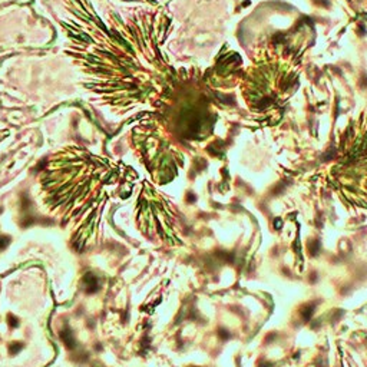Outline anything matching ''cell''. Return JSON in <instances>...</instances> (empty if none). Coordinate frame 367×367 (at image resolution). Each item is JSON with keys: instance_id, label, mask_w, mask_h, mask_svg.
Returning <instances> with one entry per match:
<instances>
[{"instance_id": "6da1fadb", "label": "cell", "mask_w": 367, "mask_h": 367, "mask_svg": "<svg viewBox=\"0 0 367 367\" xmlns=\"http://www.w3.org/2000/svg\"><path fill=\"white\" fill-rule=\"evenodd\" d=\"M83 284H85V288H86V293L87 294H92V293H96L99 290V281H98V277L92 273H87L85 277H83Z\"/></svg>"}, {"instance_id": "5b68a950", "label": "cell", "mask_w": 367, "mask_h": 367, "mask_svg": "<svg viewBox=\"0 0 367 367\" xmlns=\"http://www.w3.org/2000/svg\"><path fill=\"white\" fill-rule=\"evenodd\" d=\"M7 320H9V324H10L12 327H17V325H19V321H17V318H16V317L9 316Z\"/></svg>"}, {"instance_id": "7a4b0ae2", "label": "cell", "mask_w": 367, "mask_h": 367, "mask_svg": "<svg viewBox=\"0 0 367 367\" xmlns=\"http://www.w3.org/2000/svg\"><path fill=\"white\" fill-rule=\"evenodd\" d=\"M60 338L65 341V344L67 345V347H70V348H73L75 347V338H73V334L70 330H67V328H65V330L60 333Z\"/></svg>"}, {"instance_id": "3957f363", "label": "cell", "mask_w": 367, "mask_h": 367, "mask_svg": "<svg viewBox=\"0 0 367 367\" xmlns=\"http://www.w3.org/2000/svg\"><path fill=\"white\" fill-rule=\"evenodd\" d=\"M22 348H23L22 343H13V344L10 345V353H12V354H16V353L19 351V350H22Z\"/></svg>"}, {"instance_id": "277c9868", "label": "cell", "mask_w": 367, "mask_h": 367, "mask_svg": "<svg viewBox=\"0 0 367 367\" xmlns=\"http://www.w3.org/2000/svg\"><path fill=\"white\" fill-rule=\"evenodd\" d=\"M10 244V238L9 237H0V248H6L7 245Z\"/></svg>"}]
</instances>
